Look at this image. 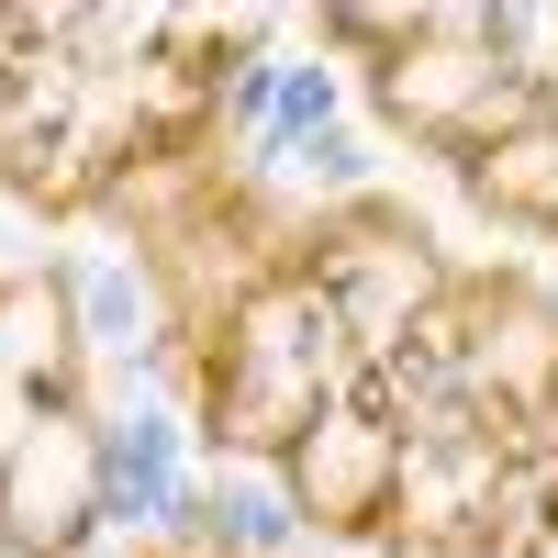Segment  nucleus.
I'll use <instances>...</instances> for the list:
<instances>
[{
  "instance_id": "1",
  "label": "nucleus",
  "mask_w": 558,
  "mask_h": 558,
  "mask_svg": "<svg viewBox=\"0 0 558 558\" xmlns=\"http://www.w3.org/2000/svg\"><path fill=\"white\" fill-rule=\"evenodd\" d=\"M168 302V380L213 458L279 481L302 525L368 547L447 336L458 257L413 202H268L235 168H191L123 223Z\"/></svg>"
},
{
  "instance_id": "2",
  "label": "nucleus",
  "mask_w": 558,
  "mask_h": 558,
  "mask_svg": "<svg viewBox=\"0 0 558 558\" xmlns=\"http://www.w3.org/2000/svg\"><path fill=\"white\" fill-rule=\"evenodd\" d=\"M235 34L191 12H45L0 0V191L23 213L134 223L223 157Z\"/></svg>"
},
{
  "instance_id": "3",
  "label": "nucleus",
  "mask_w": 558,
  "mask_h": 558,
  "mask_svg": "<svg viewBox=\"0 0 558 558\" xmlns=\"http://www.w3.org/2000/svg\"><path fill=\"white\" fill-rule=\"evenodd\" d=\"M368 558H558V302L458 268Z\"/></svg>"
},
{
  "instance_id": "4",
  "label": "nucleus",
  "mask_w": 558,
  "mask_h": 558,
  "mask_svg": "<svg viewBox=\"0 0 558 558\" xmlns=\"http://www.w3.org/2000/svg\"><path fill=\"white\" fill-rule=\"evenodd\" d=\"M347 45L402 146H425L492 223L558 235V0H336Z\"/></svg>"
},
{
  "instance_id": "5",
  "label": "nucleus",
  "mask_w": 558,
  "mask_h": 558,
  "mask_svg": "<svg viewBox=\"0 0 558 558\" xmlns=\"http://www.w3.org/2000/svg\"><path fill=\"white\" fill-rule=\"evenodd\" d=\"M112 514V402L57 268H0V558H78Z\"/></svg>"
},
{
  "instance_id": "6",
  "label": "nucleus",
  "mask_w": 558,
  "mask_h": 558,
  "mask_svg": "<svg viewBox=\"0 0 558 558\" xmlns=\"http://www.w3.org/2000/svg\"><path fill=\"white\" fill-rule=\"evenodd\" d=\"M157 558H213V547H157Z\"/></svg>"
}]
</instances>
